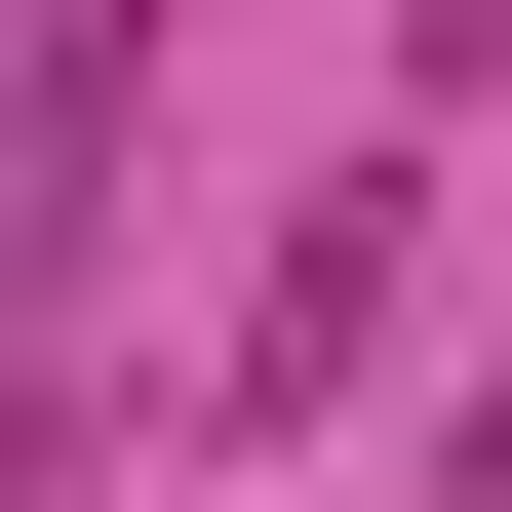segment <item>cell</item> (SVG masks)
<instances>
[{
  "label": "cell",
  "instance_id": "cell-2",
  "mask_svg": "<svg viewBox=\"0 0 512 512\" xmlns=\"http://www.w3.org/2000/svg\"><path fill=\"white\" fill-rule=\"evenodd\" d=\"M434 512H512V394H473V434H434Z\"/></svg>",
  "mask_w": 512,
  "mask_h": 512
},
{
  "label": "cell",
  "instance_id": "cell-1",
  "mask_svg": "<svg viewBox=\"0 0 512 512\" xmlns=\"http://www.w3.org/2000/svg\"><path fill=\"white\" fill-rule=\"evenodd\" d=\"M394 276H434V158H316V197H276V276H237V316H197V434L276 473V434H316V394L394 355Z\"/></svg>",
  "mask_w": 512,
  "mask_h": 512
}]
</instances>
